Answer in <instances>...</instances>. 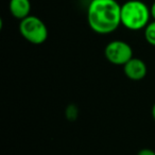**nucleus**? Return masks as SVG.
<instances>
[{
	"label": "nucleus",
	"mask_w": 155,
	"mask_h": 155,
	"mask_svg": "<svg viewBox=\"0 0 155 155\" xmlns=\"http://www.w3.org/2000/svg\"><path fill=\"white\" fill-rule=\"evenodd\" d=\"M9 10L14 18L22 20L30 16L31 1L30 0H10Z\"/></svg>",
	"instance_id": "423d86ee"
},
{
	"label": "nucleus",
	"mask_w": 155,
	"mask_h": 155,
	"mask_svg": "<svg viewBox=\"0 0 155 155\" xmlns=\"http://www.w3.org/2000/svg\"><path fill=\"white\" fill-rule=\"evenodd\" d=\"M104 55L110 64L122 67L134 58L131 45L120 39L110 41L104 48Z\"/></svg>",
	"instance_id": "20e7f679"
},
{
	"label": "nucleus",
	"mask_w": 155,
	"mask_h": 155,
	"mask_svg": "<svg viewBox=\"0 0 155 155\" xmlns=\"http://www.w3.org/2000/svg\"><path fill=\"white\" fill-rule=\"evenodd\" d=\"M78 107L74 104H69L66 107V110H65V116H66V119L69 121H74L77 120L78 118Z\"/></svg>",
	"instance_id": "6e6552de"
},
{
	"label": "nucleus",
	"mask_w": 155,
	"mask_h": 155,
	"mask_svg": "<svg viewBox=\"0 0 155 155\" xmlns=\"http://www.w3.org/2000/svg\"><path fill=\"white\" fill-rule=\"evenodd\" d=\"M87 1H89V2H91V1H94V0H87Z\"/></svg>",
	"instance_id": "f8f14e48"
},
{
	"label": "nucleus",
	"mask_w": 155,
	"mask_h": 155,
	"mask_svg": "<svg viewBox=\"0 0 155 155\" xmlns=\"http://www.w3.org/2000/svg\"><path fill=\"white\" fill-rule=\"evenodd\" d=\"M150 10H151V16H152V18L155 20V1L152 3V5L150 7Z\"/></svg>",
	"instance_id": "9d476101"
},
{
	"label": "nucleus",
	"mask_w": 155,
	"mask_h": 155,
	"mask_svg": "<svg viewBox=\"0 0 155 155\" xmlns=\"http://www.w3.org/2000/svg\"><path fill=\"white\" fill-rule=\"evenodd\" d=\"M151 18L150 8L141 0H127L121 5V26L127 30H144Z\"/></svg>",
	"instance_id": "f03ea898"
},
{
	"label": "nucleus",
	"mask_w": 155,
	"mask_h": 155,
	"mask_svg": "<svg viewBox=\"0 0 155 155\" xmlns=\"http://www.w3.org/2000/svg\"><path fill=\"white\" fill-rule=\"evenodd\" d=\"M125 77L132 81L143 80L148 72V67L144 61L139 58H133L123 66Z\"/></svg>",
	"instance_id": "39448f33"
},
{
	"label": "nucleus",
	"mask_w": 155,
	"mask_h": 155,
	"mask_svg": "<svg viewBox=\"0 0 155 155\" xmlns=\"http://www.w3.org/2000/svg\"><path fill=\"white\" fill-rule=\"evenodd\" d=\"M19 33L27 41L33 45H41L48 38V28L39 17L30 15L19 22Z\"/></svg>",
	"instance_id": "7ed1b4c3"
},
{
	"label": "nucleus",
	"mask_w": 155,
	"mask_h": 155,
	"mask_svg": "<svg viewBox=\"0 0 155 155\" xmlns=\"http://www.w3.org/2000/svg\"><path fill=\"white\" fill-rule=\"evenodd\" d=\"M144 38L149 45L155 47V20L149 22V25L144 29Z\"/></svg>",
	"instance_id": "0eeeda50"
},
{
	"label": "nucleus",
	"mask_w": 155,
	"mask_h": 155,
	"mask_svg": "<svg viewBox=\"0 0 155 155\" xmlns=\"http://www.w3.org/2000/svg\"><path fill=\"white\" fill-rule=\"evenodd\" d=\"M87 22L97 34H110L121 26V5L117 0H94L87 8Z\"/></svg>",
	"instance_id": "f257e3e1"
},
{
	"label": "nucleus",
	"mask_w": 155,
	"mask_h": 155,
	"mask_svg": "<svg viewBox=\"0 0 155 155\" xmlns=\"http://www.w3.org/2000/svg\"><path fill=\"white\" fill-rule=\"evenodd\" d=\"M152 117H153V120H154V122H155V103L153 104V106H152Z\"/></svg>",
	"instance_id": "9b49d317"
},
{
	"label": "nucleus",
	"mask_w": 155,
	"mask_h": 155,
	"mask_svg": "<svg viewBox=\"0 0 155 155\" xmlns=\"http://www.w3.org/2000/svg\"><path fill=\"white\" fill-rule=\"evenodd\" d=\"M137 155H155V151L151 150V149H141Z\"/></svg>",
	"instance_id": "1a4fd4ad"
}]
</instances>
